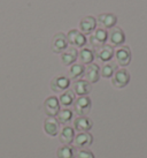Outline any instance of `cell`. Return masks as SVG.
I'll use <instances>...</instances> for the list:
<instances>
[{"label":"cell","instance_id":"6da1fadb","mask_svg":"<svg viewBox=\"0 0 147 158\" xmlns=\"http://www.w3.org/2000/svg\"><path fill=\"white\" fill-rule=\"evenodd\" d=\"M92 102L89 96H81L74 102V111L79 117H85L91 110Z\"/></svg>","mask_w":147,"mask_h":158},{"label":"cell","instance_id":"7a4b0ae2","mask_svg":"<svg viewBox=\"0 0 147 158\" xmlns=\"http://www.w3.org/2000/svg\"><path fill=\"white\" fill-rule=\"evenodd\" d=\"M130 82V73L125 68L116 69L112 77V84L117 89H122L126 87Z\"/></svg>","mask_w":147,"mask_h":158},{"label":"cell","instance_id":"3957f363","mask_svg":"<svg viewBox=\"0 0 147 158\" xmlns=\"http://www.w3.org/2000/svg\"><path fill=\"white\" fill-rule=\"evenodd\" d=\"M107 40H108V32H107V30L104 29V28H98V29H95L92 32L89 42H90L92 48H99L100 46L106 44Z\"/></svg>","mask_w":147,"mask_h":158},{"label":"cell","instance_id":"277c9868","mask_svg":"<svg viewBox=\"0 0 147 158\" xmlns=\"http://www.w3.org/2000/svg\"><path fill=\"white\" fill-rule=\"evenodd\" d=\"M68 44H70L73 48H83L86 44V37L77 29H73L67 34Z\"/></svg>","mask_w":147,"mask_h":158},{"label":"cell","instance_id":"5b68a950","mask_svg":"<svg viewBox=\"0 0 147 158\" xmlns=\"http://www.w3.org/2000/svg\"><path fill=\"white\" fill-rule=\"evenodd\" d=\"M44 110L48 117H55L60 112V102L55 96H51L46 98L44 102Z\"/></svg>","mask_w":147,"mask_h":158},{"label":"cell","instance_id":"8992f818","mask_svg":"<svg viewBox=\"0 0 147 158\" xmlns=\"http://www.w3.org/2000/svg\"><path fill=\"white\" fill-rule=\"evenodd\" d=\"M68 48V40H67V35L63 32H58L55 36L53 37L52 40V50L55 53H62Z\"/></svg>","mask_w":147,"mask_h":158},{"label":"cell","instance_id":"52a82bcc","mask_svg":"<svg viewBox=\"0 0 147 158\" xmlns=\"http://www.w3.org/2000/svg\"><path fill=\"white\" fill-rule=\"evenodd\" d=\"M92 142H93V136L89 132H82L75 136L73 144L76 149H84L89 145H91Z\"/></svg>","mask_w":147,"mask_h":158},{"label":"cell","instance_id":"ba28073f","mask_svg":"<svg viewBox=\"0 0 147 158\" xmlns=\"http://www.w3.org/2000/svg\"><path fill=\"white\" fill-rule=\"evenodd\" d=\"M115 58L120 66H128L131 61V51H130L129 46H121L120 48H117L115 52Z\"/></svg>","mask_w":147,"mask_h":158},{"label":"cell","instance_id":"9c48e42d","mask_svg":"<svg viewBox=\"0 0 147 158\" xmlns=\"http://www.w3.org/2000/svg\"><path fill=\"white\" fill-rule=\"evenodd\" d=\"M70 87V79L67 76H56L51 81V89L54 92H61L68 90Z\"/></svg>","mask_w":147,"mask_h":158},{"label":"cell","instance_id":"30bf717a","mask_svg":"<svg viewBox=\"0 0 147 158\" xmlns=\"http://www.w3.org/2000/svg\"><path fill=\"white\" fill-rule=\"evenodd\" d=\"M109 42L112 43V46H120L125 42V35L124 31L122 30L118 27H114L112 28L110 32L108 34Z\"/></svg>","mask_w":147,"mask_h":158},{"label":"cell","instance_id":"8fae6325","mask_svg":"<svg viewBox=\"0 0 147 158\" xmlns=\"http://www.w3.org/2000/svg\"><path fill=\"white\" fill-rule=\"evenodd\" d=\"M91 83H89L86 80H76L73 84V91L78 96H87V94L91 91Z\"/></svg>","mask_w":147,"mask_h":158},{"label":"cell","instance_id":"7c38bea8","mask_svg":"<svg viewBox=\"0 0 147 158\" xmlns=\"http://www.w3.org/2000/svg\"><path fill=\"white\" fill-rule=\"evenodd\" d=\"M44 131L50 136H56L60 131V123L58 121V119L53 117H48L44 121Z\"/></svg>","mask_w":147,"mask_h":158},{"label":"cell","instance_id":"4fadbf2b","mask_svg":"<svg viewBox=\"0 0 147 158\" xmlns=\"http://www.w3.org/2000/svg\"><path fill=\"white\" fill-rule=\"evenodd\" d=\"M85 79L89 83H97L100 79V68L97 64H90L85 68Z\"/></svg>","mask_w":147,"mask_h":158},{"label":"cell","instance_id":"5bb4252c","mask_svg":"<svg viewBox=\"0 0 147 158\" xmlns=\"http://www.w3.org/2000/svg\"><path fill=\"white\" fill-rule=\"evenodd\" d=\"M78 58V51L76 48H68L66 51L61 53V61L65 66H71Z\"/></svg>","mask_w":147,"mask_h":158},{"label":"cell","instance_id":"9a60e30c","mask_svg":"<svg viewBox=\"0 0 147 158\" xmlns=\"http://www.w3.org/2000/svg\"><path fill=\"white\" fill-rule=\"evenodd\" d=\"M97 28V20L93 16L89 15L81 20L79 22V29L83 34H92Z\"/></svg>","mask_w":147,"mask_h":158},{"label":"cell","instance_id":"2e32d148","mask_svg":"<svg viewBox=\"0 0 147 158\" xmlns=\"http://www.w3.org/2000/svg\"><path fill=\"white\" fill-rule=\"evenodd\" d=\"M97 58L104 62H108L112 60L113 56H114V48L112 45L105 44L102 46H100L99 48H97V52H95Z\"/></svg>","mask_w":147,"mask_h":158},{"label":"cell","instance_id":"e0dca14e","mask_svg":"<svg viewBox=\"0 0 147 158\" xmlns=\"http://www.w3.org/2000/svg\"><path fill=\"white\" fill-rule=\"evenodd\" d=\"M98 22L100 23V26L104 27V29H112L116 24L117 18L113 13H102L98 16Z\"/></svg>","mask_w":147,"mask_h":158},{"label":"cell","instance_id":"ac0fdd59","mask_svg":"<svg viewBox=\"0 0 147 158\" xmlns=\"http://www.w3.org/2000/svg\"><path fill=\"white\" fill-rule=\"evenodd\" d=\"M93 126L91 119L87 117H77L74 120V128L78 132H89Z\"/></svg>","mask_w":147,"mask_h":158},{"label":"cell","instance_id":"d6986e66","mask_svg":"<svg viewBox=\"0 0 147 158\" xmlns=\"http://www.w3.org/2000/svg\"><path fill=\"white\" fill-rule=\"evenodd\" d=\"M60 142L63 145H70L73 144L74 139H75V132L74 128L70 126H65L63 129L60 133Z\"/></svg>","mask_w":147,"mask_h":158},{"label":"cell","instance_id":"ffe728a7","mask_svg":"<svg viewBox=\"0 0 147 158\" xmlns=\"http://www.w3.org/2000/svg\"><path fill=\"white\" fill-rule=\"evenodd\" d=\"M78 57H79L83 65H84V64H85V65H90V64H92L93 60H94L95 54L91 48H84L78 52Z\"/></svg>","mask_w":147,"mask_h":158},{"label":"cell","instance_id":"44dd1931","mask_svg":"<svg viewBox=\"0 0 147 158\" xmlns=\"http://www.w3.org/2000/svg\"><path fill=\"white\" fill-rule=\"evenodd\" d=\"M75 92L73 90H66L65 92L61 94L60 98H59V102H60L61 105H63L65 107H68V106L73 105L74 102H75Z\"/></svg>","mask_w":147,"mask_h":158},{"label":"cell","instance_id":"7402d4cb","mask_svg":"<svg viewBox=\"0 0 147 158\" xmlns=\"http://www.w3.org/2000/svg\"><path fill=\"white\" fill-rule=\"evenodd\" d=\"M84 73H85V67L83 64H73L69 69L70 79L73 80L79 79L82 75H84Z\"/></svg>","mask_w":147,"mask_h":158},{"label":"cell","instance_id":"603a6c76","mask_svg":"<svg viewBox=\"0 0 147 158\" xmlns=\"http://www.w3.org/2000/svg\"><path fill=\"white\" fill-rule=\"evenodd\" d=\"M115 72H116V65L112 61H108L101 67L100 74L105 79H109V77H113V75H114Z\"/></svg>","mask_w":147,"mask_h":158},{"label":"cell","instance_id":"cb8c5ba5","mask_svg":"<svg viewBox=\"0 0 147 158\" xmlns=\"http://www.w3.org/2000/svg\"><path fill=\"white\" fill-rule=\"evenodd\" d=\"M56 119L59 123H62V125H68V123L73 120V111L69 110V109H63V110H60V112L56 115Z\"/></svg>","mask_w":147,"mask_h":158},{"label":"cell","instance_id":"d4e9b609","mask_svg":"<svg viewBox=\"0 0 147 158\" xmlns=\"http://www.w3.org/2000/svg\"><path fill=\"white\" fill-rule=\"evenodd\" d=\"M58 158H74L75 157V150L70 145H62L56 151Z\"/></svg>","mask_w":147,"mask_h":158},{"label":"cell","instance_id":"484cf974","mask_svg":"<svg viewBox=\"0 0 147 158\" xmlns=\"http://www.w3.org/2000/svg\"><path fill=\"white\" fill-rule=\"evenodd\" d=\"M75 157L76 158H94V155L92 154L90 150L81 149V150H77V152H75Z\"/></svg>","mask_w":147,"mask_h":158}]
</instances>
